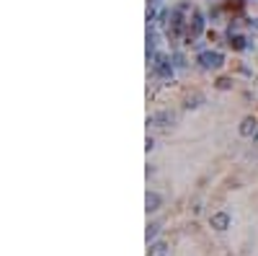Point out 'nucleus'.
I'll use <instances>...</instances> for the list:
<instances>
[{
  "instance_id": "obj_1",
  "label": "nucleus",
  "mask_w": 258,
  "mask_h": 256,
  "mask_svg": "<svg viewBox=\"0 0 258 256\" xmlns=\"http://www.w3.org/2000/svg\"><path fill=\"white\" fill-rule=\"evenodd\" d=\"M196 62H199L202 70H220L225 65V54L217 50H204L196 54Z\"/></svg>"
},
{
  "instance_id": "obj_2",
  "label": "nucleus",
  "mask_w": 258,
  "mask_h": 256,
  "mask_svg": "<svg viewBox=\"0 0 258 256\" xmlns=\"http://www.w3.org/2000/svg\"><path fill=\"white\" fill-rule=\"evenodd\" d=\"M176 122H178V114L173 109H160L147 116V124H153V127H173Z\"/></svg>"
},
{
  "instance_id": "obj_3",
  "label": "nucleus",
  "mask_w": 258,
  "mask_h": 256,
  "mask_svg": "<svg viewBox=\"0 0 258 256\" xmlns=\"http://www.w3.org/2000/svg\"><path fill=\"white\" fill-rule=\"evenodd\" d=\"M153 70L155 75H160V78H171L176 65H173V57H165V54H155L153 57Z\"/></svg>"
},
{
  "instance_id": "obj_4",
  "label": "nucleus",
  "mask_w": 258,
  "mask_h": 256,
  "mask_svg": "<svg viewBox=\"0 0 258 256\" xmlns=\"http://www.w3.org/2000/svg\"><path fill=\"white\" fill-rule=\"evenodd\" d=\"M230 222H233V220H230V215H227L225 210H220V212H212V215H209V228L217 230V233H225L227 228H230Z\"/></svg>"
},
{
  "instance_id": "obj_5",
  "label": "nucleus",
  "mask_w": 258,
  "mask_h": 256,
  "mask_svg": "<svg viewBox=\"0 0 258 256\" xmlns=\"http://www.w3.org/2000/svg\"><path fill=\"white\" fill-rule=\"evenodd\" d=\"M204 16H202V13L199 10H191V18H189V42L191 39H196V36H202V32H204Z\"/></svg>"
},
{
  "instance_id": "obj_6",
  "label": "nucleus",
  "mask_w": 258,
  "mask_h": 256,
  "mask_svg": "<svg viewBox=\"0 0 258 256\" xmlns=\"http://www.w3.org/2000/svg\"><path fill=\"white\" fill-rule=\"evenodd\" d=\"M256 132H258V119L256 116H243L240 119V124H238V134L240 138H256Z\"/></svg>"
},
{
  "instance_id": "obj_7",
  "label": "nucleus",
  "mask_w": 258,
  "mask_h": 256,
  "mask_svg": "<svg viewBox=\"0 0 258 256\" xmlns=\"http://www.w3.org/2000/svg\"><path fill=\"white\" fill-rule=\"evenodd\" d=\"M160 207H163V194L155 192V189H150V192L145 194V212H147V215H150V212H158Z\"/></svg>"
},
{
  "instance_id": "obj_8",
  "label": "nucleus",
  "mask_w": 258,
  "mask_h": 256,
  "mask_svg": "<svg viewBox=\"0 0 258 256\" xmlns=\"http://www.w3.org/2000/svg\"><path fill=\"white\" fill-rule=\"evenodd\" d=\"M204 101H207V96H204L202 91H194V94H189V96L184 98V109H186V112H194V109H199Z\"/></svg>"
},
{
  "instance_id": "obj_9",
  "label": "nucleus",
  "mask_w": 258,
  "mask_h": 256,
  "mask_svg": "<svg viewBox=\"0 0 258 256\" xmlns=\"http://www.w3.org/2000/svg\"><path fill=\"white\" fill-rule=\"evenodd\" d=\"M227 44H230L233 52H246L248 50V39L243 34H230V36H227Z\"/></svg>"
},
{
  "instance_id": "obj_10",
  "label": "nucleus",
  "mask_w": 258,
  "mask_h": 256,
  "mask_svg": "<svg viewBox=\"0 0 258 256\" xmlns=\"http://www.w3.org/2000/svg\"><path fill=\"white\" fill-rule=\"evenodd\" d=\"M168 244H165V240H153V244H150V248H147V256H168Z\"/></svg>"
},
{
  "instance_id": "obj_11",
  "label": "nucleus",
  "mask_w": 258,
  "mask_h": 256,
  "mask_svg": "<svg viewBox=\"0 0 258 256\" xmlns=\"http://www.w3.org/2000/svg\"><path fill=\"white\" fill-rule=\"evenodd\" d=\"M233 86H235V78H230V75H220V78L215 80V88L217 91H233Z\"/></svg>"
},
{
  "instance_id": "obj_12",
  "label": "nucleus",
  "mask_w": 258,
  "mask_h": 256,
  "mask_svg": "<svg viewBox=\"0 0 258 256\" xmlns=\"http://www.w3.org/2000/svg\"><path fill=\"white\" fill-rule=\"evenodd\" d=\"M160 228H163L160 222H150V225H147V230H145V240H147V246H150V244H153V240L158 238Z\"/></svg>"
},
{
  "instance_id": "obj_13",
  "label": "nucleus",
  "mask_w": 258,
  "mask_h": 256,
  "mask_svg": "<svg viewBox=\"0 0 258 256\" xmlns=\"http://www.w3.org/2000/svg\"><path fill=\"white\" fill-rule=\"evenodd\" d=\"M173 65H176L178 70H181V68H186V57L181 54V52H176V54H173Z\"/></svg>"
},
{
  "instance_id": "obj_14",
  "label": "nucleus",
  "mask_w": 258,
  "mask_h": 256,
  "mask_svg": "<svg viewBox=\"0 0 258 256\" xmlns=\"http://www.w3.org/2000/svg\"><path fill=\"white\" fill-rule=\"evenodd\" d=\"M153 150H155V140L147 138V140H145V153H153Z\"/></svg>"
},
{
  "instance_id": "obj_15",
  "label": "nucleus",
  "mask_w": 258,
  "mask_h": 256,
  "mask_svg": "<svg viewBox=\"0 0 258 256\" xmlns=\"http://www.w3.org/2000/svg\"><path fill=\"white\" fill-rule=\"evenodd\" d=\"M150 3H158V0H150Z\"/></svg>"
}]
</instances>
